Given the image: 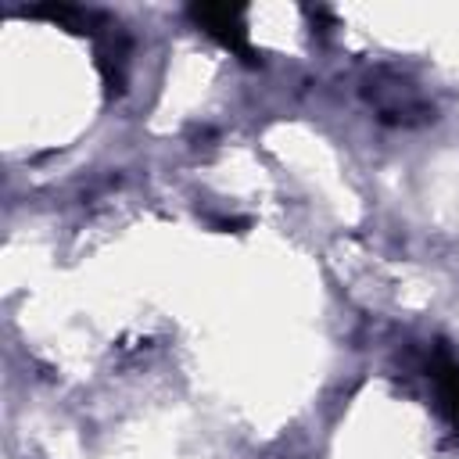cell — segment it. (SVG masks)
<instances>
[{
    "label": "cell",
    "instance_id": "obj_1",
    "mask_svg": "<svg viewBox=\"0 0 459 459\" xmlns=\"http://www.w3.org/2000/svg\"><path fill=\"white\" fill-rule=\"evenodd\" d=\"M194 25H201L208 36H215L226 50L240 54V61L258 65L255 47L247 43V29H244V7H230V4H194L190 7Z\"/></svg>",
    "mask_w": 459,
    "mask_h": 459
},
{
    "label": "cell",
    "instance_id": "obj_2",
    "mask_svg": "<svg viewBox=\"0 0 459 459\" xmlns=\"http://www.w3.org/2000/svg\"><path fill=\"white\" fill-rule=\"evenodd\" d=\"M434 384H437V402H441V412L452 420L455 434H459V366L441 359L434 366Z\"/></svg>",
    "mask_w": 459,
    "mask_h": 459
}]
</instances>
